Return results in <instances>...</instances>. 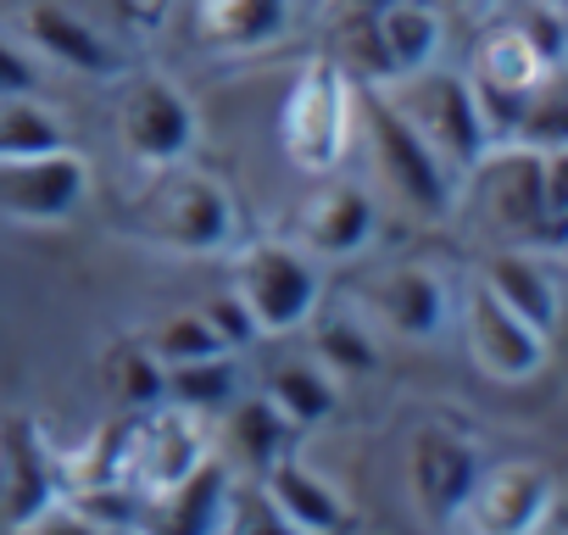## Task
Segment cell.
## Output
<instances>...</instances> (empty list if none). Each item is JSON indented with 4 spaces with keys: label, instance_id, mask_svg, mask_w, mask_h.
I'll return each instance as SVG.
<instances>
[{
    "label": "cell",
    "instance_id": "obj_20",
    "mask_svg": "<svg viewBox=\"0 0 568 535\" xmlns=\"http://www.w3.org/2000/svg\"><path fill=\"white\" fill-rule=\"evenodd\" d=\"M256 485H262L267 502L278 507L284 535H329V529H346V524H352L346 496H341L318 468H307L296 452H291V457H278L273 468H262Z\"/></svg>",
    "mask_w": 568,
    "mask_h": 535
},
{
    "label": "cell",
    "instance_id": "obj_23",
    "mask_svg": "<svg viewBox=\"0 0 568 535\" xmlns=\"http://www.w3.org/2000/svg\"><path fill=\"white\" fill-rule=\"evenodd\" d=\"M262 396L307 435V430H318V424L335 418V407H341V380H335L318 357H284V363H273V369L262 374Z\"/></svg>",
    "mask_w": 568,
    "mask_h": 535
},
{
    "label": "cell",
    "instance_id": "obj_10",
    "mask_svg": "<svg viewBox=\"0 0 568 535\" xmlns=\"http://www.w3.org/2000/svg\"><path fill=\"white\" fill-rule=\"evenodd\" d=\"M90 157L73 145L0 157V218L18 229H57L90 201Z\"/></svg>",
    "mask_w": 568,
    "mask_h": 535
},
{
    "label": "cell",
    "instance_id": "obj_27",
    "mask_svg": "<svg viewBox=\"0 0 568 535\" xmlns=\"http://www.w3.org/2000/svg\"><path fill=\"white\" fill-rule=\"evenodd\" d=\"M229 468L217 463V457H206L168 502H162V518L173 524V529H195V535H212V529H223V507H229Z\"/></svg>",
    "mask_w": 568,
    "mask_h": 535
},
{
    "label": "cell",
    "instance_id": "obj_29",
    "mask_svg": "<svg viewBox=\"0 0 568 535\" xmlns=\"http://www.w3.org/2000/svg\"><path fill=\"white\" fill-rule=\"evenodd\" d=\"M101 380H106V396H112L118 413H140V407L162 402V369L151 363V352L140 341L112 346L106 363H101Z\"/></svg>",
    "mask_w": 568,
    "mask_h": 535
},
{
    "label": "cell",
    "instance_id": "obj_17",
    "mask_svg": "<svg viewBox=\"0 0 568 535\" xmlns=\"http://www.w3.org/2000/svg\"><path fill=\"white\" fill-rule=\"evenodd\" d=\"M357 40L374 62L368 68L374 84H385V79H402V73L440 62L446 23H440V7H429V0H379V7H368Z\"/></svg>",
    "mask_w": 568,
    "mask_h": 535
},
{
    "label": "cell",
    "instance_id": "obj_4",
    "mask_svg": "<svg viewBox=\"0 0 568 535\" xmlns=\"http://www.w3.org/2000/svg\"><path fill=\"white\" fill-rule=\"evenodd\" d=\"M212 418L179 402H151L140 413H123L118 446H112V480L134 491L145 507H162L206 457H212Z\"/></svg>",
    "mask_w": 568,
    "mask_h": 535
},
{
    "label": "cell",
    "instance_id": "obj_15",
    "mask_svg": "<svg viewBox=\"0 0 568 535\" xmlns=\"http://www.w3.org/2000/svg\"><path fill=\"white\" fill-rule=\"evenodd\" d=\"M379 234V201L374 190L341 179V173H324L318 190L296 206V229L291 240L313 256V262H352L374 245Z\"/></svg>",
    "mask_w": 568,
    "mask_h": 535
},
{
    "label": "cell",
    "instance_id": "obj_1",
    "mask_svg": "<svg viewBox=\"0 0 568 535\" xmlns=\"http://www.w3.org/2000/svg\"><path fill=\"white\" fill-rule=\"evenodd\" d=\"M463 195L479 201V212L507 245H557V229L568 218V151L513 134L490 140L485 157L463 173Z\"/></svg>",
    "mask_w": 568,
    "mask_h": 535
},
{
    "label": "cell",
    "instance_id": "obj_26",
    "mask_svg": "<svg viewBox=\"0 0 568 535\" xmlns=\"http://www.w3.org/2000/svg\"><path fill=\"white\" fill-rule=\"evenodd\" d=\"M51 145H68L62 118L34 90H0V157H29Z\"/></svg>",
    "mask_w": 568,
    "mask_h": 535
},
{
    "label": "cell",
    "instance_id": "obj_32",
    "mask_svg": "<svg viewBox=\"0 0 568 535\" xmlns=\"http://www.w3.org/2000/svg\"><path fill=\"white\" fill-rule=\"evenodd\" d=\"M440 7H474V0H440Z\"/></svg>",
    "mask_w": 568,
    "mask_h": 535
},
{
    "label": "cell",
    "instance_id": "obj_25",
    "mask_svg": "<svg viewBox=\"0 0 568 535\" xmlns=\"http://www.w3.org/2000/svg\"><path fill=\"white\" fill-rule=\"evenodd\" d=\"M240 391H245V380H240L234 352H217V357H201V363L162 369V396L179 402V407H195L201 418H217Z\"/></svg>",
    "mask_w": 568,
    "mask_h": 535
},
{
    "label": "cell",
    "instance_id": "obj_9",
    "mask_svg": "<svg viewBox=\"0 0 568 535\" xmlns=\"http://www.w3.org/2000/svg\"><path fill=\"white\" fill-rule=\"evenodd\" d=\"M551 79H557V62H551V57H546V51H540L513 18L479 34V46H474V68H468V84H474L479 112H485V123H490L496 140H507V134L524 123L529 101H535Z\"/></svg>",
    "mask_w": 568,
    "mask_h": 535
},
{
    "label": "cell",
    "instance_id": "obj_3",
    "mask_svg": "<svg viewBox=\"0 0 568 535\" xmlns=\"http://www.w3.org/2000/svg\"><path fill=\"white\" fill-rule=\"evenodd\" d=\"M357 112H363V90L357 73H346V62L335 57H313L278 107V145L284 162L307 179L341 173L352 145H357Z\"/></svg>",
    "mask_w": 568,
    "mask_h": 535
},
{
    "label": "cell",
    "instance_id": "obj_2",
    "mask_svg": "<svg viewBox=\"0 0 568 535\" xmlns=\"http://www.w3.org/2000/svg\"><path fill=\"white\" fill-rule=\"evenodd\" d=\"M145 173H151L145 190L123 212V229L134 240L173 251V256H223L234 245L240 212L217 173L190 168V157L168 162V168H145Z\"/></svg>",
    "mask_w": 568,
    "mask_h": 535
},
{
    "label": "cell",
    "instance_id": "obj_30",
    "mask_svg": "<svg viewBox=\"0 0 568 535\" xmlns=\"http://www.w3.org/2000/svg\"><path fill=\"white\" fill-rule=\"evenodd\" d=\"M201 313H206V324L217 330V341H223L229 352H245V346L256 341V330H251V319H245V307H240V296H234V291H217Z\"/></svg>",
    "mask_w": 568,
    "mask_h": 535
},
{
    "label": "cell",
    "instance_id": "obj_16",
    "mask_svg": "<svg viewBox=\"0 0 568 535\" xmlns=\"http://www.w3.org/2000/svg\"><path fill=\"white\" fill-rule=\"evenodd\" d=\"M474 280L501 307H513L524 324H535L540 335L557 341V313H562V256H557V245H529V240L496 245Z\"/></svg>",
    "mask_w": 568,
    "mask_h": 535
},
{
    "label": "cell",
    "instance_id": "obj_6",
    "mask_svg": "<svg viewBox=\"0 0 568 535\" xmlns=\"http://www.w3.org/2000/svg\"><path fill=\"white\" fill-rule=\"evenodd\" d=\"M374 95H379L457 179H463V173L485 157V145L496 140L490 123H485V112H479V95H474L468 73H452V68H440V62H429V68H418V73H402V79H385V84H374Z\"/></svg>",
    "mask_w": 568,
    "mask_h": 535
},
{
    "label": "cell",
    "instance_id": "obj_13",
    "mask_svg": "<svg viewBox=\"0 0 568 535\" xmlns=\"http://www.w3.org/2000/svg\"><path fill=\"white\" fill-rule=\"evenodd\" d=\"M357 313L379 330V335H396L407 346H429L452 330V313H457V296L452 285L424 262H396L385 274H374L357 296Z\"/></svg>",
    "mask_w": 568,
    "mask_h": 535
},
{
    "label": "cell",
    "instance_id": "obj_31",
    "mask_svg": "<svg viewBox=\"0 0 568 535\" xmlns=\"http://www.w3.org/2000/svg\"><path fill=\"white\" fill-rule=\"evenodd\" d=\"M34 79H40L34 57L18 51L7 34H0V90H34Z\"/></svg>",
    "mask_w": 568,
    "mask_h": 535
},
{
    "label": "cell",
    "instance_id": "obj_24",
    "mask_svg": "<svg viewBox=\"0 0 568 535\" xmlns=\"http://www.w3.org/2000/svg\"><path fill=\"white\" fill-rule=\"evenodd\" d=\"M307 330H313L307 357H318L335 380H368L379 369V330L363 313H329V319L313 313Z\"/></svg>",
    "mask_w": 568,
    "mask_h": 535
},
{
    "label": "cell",
    "instance_id": "obj_21",
    "mask_svg": "<svg viewBox=\"0 0 568 535\" xmlns=\"http://www.w3.org/2000/svg\"><path fill=\"white\" fill-rule=\"evenodd\" d=\"M23 34H29L34 57H45L68 73H84V79H118L123 73V57L112 51V40L95 34L79 12L51 7V0H34L23 12Z\"/></svg>",
    "mask_w": 568,
    "mask_h": 535
},
{
    "label": "cell",
    "instance_id": "obj_14",
    "mask_svg": "<svg viewBox=\"0 0 568 535\" xmlns=\"http://www.w3.org/2000/svg\"><path fill=\"white\" fill-rule=\"evenodd\" d=\"M479 463H485V446L474 435H463L457 424H424L407 446V491H413L418 518L452 529Z\"/></svg>",
    "mask_w": 568,
    "mask_h": 535
},
{
    "label": "cell",
    "instance_id": "obj_7",
    "mask_svg": "<svg viewBox=\"0 0 568 535\" xmlns=\"http://www.w3.org/2000/svg\"><path fill=\"white\" fill-rule=\"evenodd\" d=\"M357 140L368 145L374 184H379L407 218H418V223H446V218L463 206V179H457L379 95H363Z\"/></svg>",
    "mask_w": 568,
    "mask_h": 535
},
{
    "label": "cell",
    "instance_id": "obj_28",
    "mask_svg": "<svg viewBox=\"0 0 568 535\" xmlns=\"http://www.w3.org/2000/svg\"><path fill=\"white\" fill-rule=\"evenodd\" d=\"M140 346L151 352L156 369H179V363H201V357L229 352V346L217 341V330L206 324L201 307H195V313H168L162 324H151V330L140 335Z\"/></svg>",
    "mask_w": 568,
    "mask_h": 535
},
{
    "label": "cell",
    "instance_id": "obj_18",
    "mask_svg": "<svg viewBox=\"0 0 568 535\" xmlns=\"http://www.w3.org/2000/svg\"><path fill=\"white\" fill-rule=\"evenodd\" d=\"M57 457L45 452L40 430L29 418H0V524L7 529H29L34 513L57 496Z\"/></svg>",
    "mask_w": 568,
    "mask_h": 535
},
{
    "label": "cell",
    "instance_id": "obj_8",
    "mask_svg": "<svg viewBox=\"0 0 568 535\" xmlns=\"http://www.w3.org/2000/svg\"><path fill=\"white\" fill-rule=\"evenodd\" d=\"M118 140L140 168L184 162L201 140V118H195L184 84L156 68L118 73Z\"/></svg>",
    "mask_w": 568,
    "mask_h": 535
},
{
    "label": "cell",
    "instance_id": "obj_19",
    "mask_svg": "<svg viewBox=\"0 0 568 535\" xmlns=\"http://www.w3.org/2000/svg\"><path fill=\"white\" fill-rule=\"evenodd\" d=\"M212 446H223L245 474H262V468H273L278 457H291V452H302V430L284 418L262 391H240L217 418H212Z\"/></svg>",
    "mask_w": 568,
    "mask_h": 535
},
{
    "label": "cell",
    "instance_id": "obj_5",
    "mask_svg": "<svg viewBox=\"0 0 568 535\" xmlns=\"http://www.w3.org/2000/svg\"><path fill=\"white\" fill-rule=\"evenodd\" d=\"M229 291L240 296L256 341L302 335L307 319L324 307V262H313L291 234H262L234 251Z\"/></svg>",
    "mask_w": 568,
    "mask_h": 535
},
{
    "label": "cell",
    "instance_id": "obj_22",
    "mask_svg": "<svg viewBox=\"0 0 568 535\" xmlns=\"http://www.w3.org/2000/svg\"><path fill=\"white\" fill-rule=\"evenodd\" d=\"M296 0H195V40L217 57H245L291 29Z\"/></svg>",
    "mask_w": 568,
    "mask_h": 535
},
{
    "label": "cell",
    "instance_id": "obj_12",
    "mask_svg": "<svg viewBox=\"0 0 568 535\" xmlns=\"http://www.w3.org/2000/svg\"><path fill=\"white\" fill-rule=\"evenodd\" d=\"M452 324L463 330V346L474 357V369L496 385H524L546 369L551 357V335H540L535 324H524L513 307H501L479 280L457 296V313Z\"/></svg>",
    "mask_w": 568,
    "mask_h": 535
},
{
    "label": "cell",
    "instance_id": "obj_11",
    "mask_svg": "<svg viewBox=\"0 0 568 535\" xmlns=\"http://www.w3.org/2000/svg\"><path fill=\"white\" fill-rule=\"evenodd\" d=\"M551 507H557L551 468H540L529 457L479 463L452 529H468V535H529V529L551 524Z\"/></svg>",
    "mask_w": 568,
    "mask_h": 535
}]
</instances>
